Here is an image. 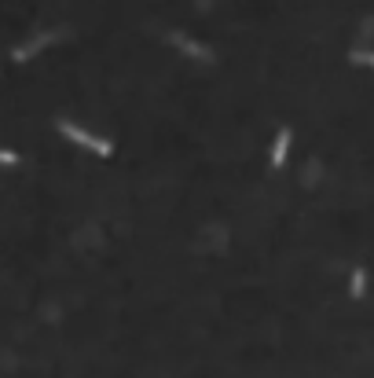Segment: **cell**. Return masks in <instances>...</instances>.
<instances>
[{
  "label": "cell",
  "mask_w": 374,
  "mask_h": 378,
  "mask_svg": "<svg viewBox=\"0 0 374 378\" xmlns=\"http://www.w3.org/2000/svg\"><path fill=\"white\" fill-rule=\"evenodd\" d=\"M173 44L180 48L184 56H191V59H202V63H209V59H213V52H209L206 44H199V41H191L187 34H173Z\"/></svg>",
  "instance_id": "3"
},
{
  "label": "cell",
  "mask_w": 374,
  "mask_h": 378,
  "mask_svg": "<svg viewBox=\"0 0 374 378\" xmlns=\"http://www.w3.org/2000/svg\"><path fill=\"white\" fill-rule=\"evenodd\" d=\"M55 133L67 136V140L77 143V147H85V151H92V155H100V158H110V155H114V143H110V140L95 136V133H88V129H81V125H74V122H67V118L55 122Z\"/></svg>",
  "instance_id": "1"
},
{
  "label": "cell",
  "mask_w": 374,
  "mask_h": 378,
  "mask_svg": "<svg viewBox=\"0 0 374 378\" xmlns=\"http://www.w3.org/2000/svg\"><path fill=\"white\" fill-rule=\"evenodd\" d=\"M19 155H15V151H0V166H8V169H15V166H19Z\"/></svg>",
  "instance_id": "6"
},
{
  "label": "cell",
  "mask_w": 374,
  "mask_h": 378,
  "mask_svg": "<svg viewBox=\"0 0 374 378\" xmlns=\"http://www.w3.org/2000/svg\"><path fill=\"white\" fill-rule=\"evenodd\" d=\"M55 37H59L55 30H48V34H41V37H34V41H26V44H19V48H15V52H11V56H15V63H26L29 56H37L41 48H44V44H52Z\"/></svg>",
  "instance_id": "2"
},
{
  "label": "cell",
  "mask_w": 374,
  "mask_h": 378,
  "mask_svg": "<svg viewBox=\"0 0 374 378\" xmlns=\"http://www.w3.org/2000/svg\"><path fill=\"white\" fill-rule=\"evenodd\" d=\"M290 140H294V133H290V129H279V133H275V143H272V169H283L286 151H290Z\"/></svg>",
  "instance_id": "4"
},
{
  "label": "cell",
  "mask_w": 374,
  "mask_h": 378,
  "mask_svg": "<svg viewBox=\"0 0 374 378\" xmlns=\"http://www.w3.org/2000/svg\"><path fill=\"white\" fill-rule=\"evenodd\" d=\"M352 63H360V67H374V52H352Z\"/></svg>",
  "instance_id": "7"
},
{
  "label": "cell",
  "mask_w": 374,
  "mask_h": 378,
  "mask_svg": "<svg viewBox=\"0 0 374 378\" xmlns=\"http://www.w3.org/2000/svg\"><path fill=\"white\" fill-rule=\"evenodd\" d=\"M363 290H367V268H356L349 279V294L352 298H363Z\"/></svg>",
  "instance_id": "5"
}]
</instances>
